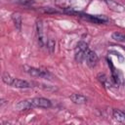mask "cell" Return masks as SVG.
<instances>
[{"label":"cell","instance_id":"obj_1","mask_svg":"<svg viewBox=\"0 0 125 125\" xmlns=\"http://www.w3.org/2000/svg\"><path fill=\"white\" fill-rule=\"evenodd\" d=\"M24 69L29 75H31L33 77L45 78V79H49V80L53 79V75L47 70H43V69L36 68V67H30V66H24Z\"/></svg>","mask_w":125,"mask_h":125},{"label":"cell","instance_id":"obj_2","mask_svg":"<svg viewBox=\"0 0 125 125\" xmlns=\"http://www.w3.org/2000/svg\"><path fill=\"white\" fill-rule=\"evenodd\" d=\"M88 45L87 43L83 42V41H80L77 46H76V49H75V61L77 62H81L85 57H86V54L88 52Z\"/></svg>","mask_w":125,"mask_h":125},{"label":"cell","instance_id":"obj_3","mask_svg":"<svg viewBox=\"0 0 125 125\" xmlns=\"http://www.w3.org/2000/svg\"><path fill=\"white\" fill-rule=\"evenodd\" d=\"M30 103L33 107H42V108H48L52 105L50 100L45 99V98H33L29 99Z\"/></svg>","mask_w":125,"mask_h":125},{"label":"cell","instance_id":"obj_4","mask_svg":"<svg viewBox=\"0 0 125 125\" xmlns=\"http://www.w3.org/2000/svg\"><path fill=\"white\" fill-rule=\"evenodd\" d=\"M80 17H83L84 19L92 21V22H95V23H104V22H106L108 21V19L105 17V16H101V15H85V14H80Z\"/></svg>","mask_w":125,"mask_h":125},{"label":"cell","instance_id":"obj_5","mask_svg":"<svg viewBox=\"0 0 125 125\" xmlns=\"http://www.w3.org/2000/svg\"><path fill=\"white\" fill-rule=\"evenodd\" d=\"M36 30H37V38H38V43L41 47L45 46L47 43V40L45 38V34L43 31V23L42 21H37L36 22Z\"/></svg>","mask_w":125,"mask_h":125},{"label":"cell","instance_id":"obj_6","mask_svg":"<svg viewBox=\"0 0 125 125\" xmlns=\"http://www.w3.org/2000/svg\"><path fill=\"white\" fill-rule=\"evenodd\" d=\"M107 7L109 8V10L115 12V13H122L125 11V8L122 4L114 1V0H104Z\"/></svg>","mask_w":125,"mask_h":125},{"label":"cell","instance_id":"obj_7","mask_svg":"<svg viewBox=\"0 0 125 125\" xmlns=\"http://www.w3.org/2000/svg\"><path fill=\"white\" fill-rule=\"evenodd\" d=\"M85 59H86L87 64L90 67H95L97 65V63H98V61H99L98 55L94 51H88L87 54H86Z\"/></svg>","mask_w":125,"mask_h":125},{"label":"cell","instance_id":"obj_8","mask_svg":"<svg viewBox=\"0 0 125 125\" xmlns=\"http://www.w3.org/2000/svg\"><path fill=\"white\" fill-rule=\"evenodd\" d=\"M15 108L17 110H26V109H30L33 108L30 100H23V101H20L18 104H15Z\"/></svg>","mask_w":125,"mask_h":125},{"label":"cell","instance_id":"obj_9","mask_svg":"<svg viewBox=\"0 0 125 125\" xmlns=\"http://www.w3.org/2000/svg\"><path fill=\"white\" fill-rule=\"evenodd\" d=\"M13 87L15 88H29L30 87V83H28L27 81L25 80H21V79H18V78H14L13 82H12V85Z\"/></svg>","mask_w":125,"mask_h":125},{"label":"cell","instance_id":"obj_10","mask_svg":"<svg viewBox=\"0 0 125 125\" xmlns=\"http://www.w3.org/2000/svg\"><path fill=\"white\" fill-rule=\"evenodd\" d=\"M69 99L76 104H83L87 102V98L80 94H72V95H70Z\"/></svg>","mask_w":125,"mask_h":125},{"label":"cell","instance_id":"obj_11","mask_svg":"<svg viewBox=\"0 0 125 125\" xmlns=\"http://www.w3.org/2000/svg\"><path fill=\"white\" fill-rule=\"evenodd\" d=\"M12 20H13V21L15 23L16 28L18 30H21V14L18 13V12L14 13L12 15Z\"/></svg>","mask_w":125,"mask_h":125},{"label":"cell","instance_id":"obj_12","mask_svg":"<svg viewBox=\"0 0 125 125\" xmlns=\"http://www.w3.org/2000/svg\"><path fill=\"white\" fill-rule=\"evenodd\" d=\"M113 117L116 121L120 123H125V113L119 109H114L113 110Z\"/></svg>","mask_w":125,"mask_h":125},{"label":"cell","instance_id":"obj_13","mask_svg":"<svg viewBox=\"0 0 125 125\" xmlns=\"http://www.w3.org/2000/svg\"><path fill=\"white\" fill-rule=\"evenodd\" d=\"M111 37H112V39H114L115 41H118V42H123V41H125V34H123V33H121V32L115 31V32H113V33L111 34Z\"/></svg>","mask_w":125,"mask_h":125},{"label":"cell","instance_id":"obj_14","mask_svg":"<svg viewBox=\"0 0 125 125\" xmlns=\"http://www.w3.org/2000/svg\"><path fill=\"white\" fill-rule=\"evenodd\" d=\"M14 78L15 77H13V76H11L9 73H7V72H5V73H3V75H2V80H3V82L5 83V84H7V85H12V82H13V80H14Z\"/></svg>","mask_w":125,"mask_h":125},{"label":"cell","instance_id":"obj_15","mask_svg":"<svg viewBox=\"0 0 125 125\" xmlns=\"http://www.w3.org/2000/svg\"><path fill=\"white\" fill-rule=\"evenodd\" d=\"M46 45H47V48H48V50L50 51V53H53L54 50H55V45H56L55 40H53V39H49V40L47 41Z\"/></svg>","mask_w":125,"mask_h":125},{"label":"cell","instance_id":"obj_16","mask_svg":"<svg viewBox=\"0 0 125 125\" xmlns=\"http://www.w3.org/2000/svg\"><path fill=\"white\" fill-rule=\"evenodd\" d=\"M98 79H99V81L101 82V83H103L104 85H106V83H107V81H108V79H107V77H106V75L105 74H99L98 75Z\"/></svg>","mask_w":125,"mask_h":125},{"label":"cell","instance_id":"obj_17","mask_svg":"<svg viewBox=\"0 0 125 125\" xmlns=\"http://www.w3.org/2000/svg\"><path fill=\"white\" fill-rule=\"evenodd\" d=\"M16 2H18L21 5H24V6H31L34 3L33 0H16Z\"/></svg>","mask_w":125,"mask_h":125}]
</instances>
